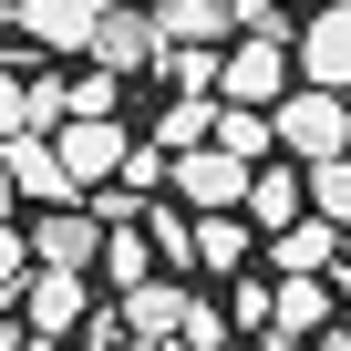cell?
<instances>
[{
	"instance_id": "obj_21",
	"label": "cell",
	"mask_w": 351,
	"mask_h": 351,
	"mask_svg": "<svg viewBox=\"0 0 351 351\" xmlns=\"http://www.w3.org/2000/svg\"><path fill=\"white\" fill-rule=\"evenodd\" d=\"M145 238L165 269H197V217H176V207H145Z\"/></svg>"
},
{
	"instance_id": "obj_11",
	"label": "cell",
	"mask_w": 351,
	"mask_h": 351,
	"mask_svg": "<svg viewBox=\"0 0 351 351\" xmlns=\"http://www.w3.org/2000/svg\"><path fill=\"white\" fill-rule=\"evenodd\" d=\"M258 238H279V228H300L310 217V176H289V165H258L248 176V207H238Z\"/></svg>"
},
{
	"instance_id": "obj_18",
	"label": "cell",
	"mask_w": 351,
	"mask_h": 351,
	"mask_svg": "<svg viewBox=\"0 0 351 351\" xmlns=\"http://www.w3.org/2000/svg\"><path fill=\"white\" fill-rule=\"evenodd\" d=\"M114 104H124L114 73H73V83H62V124H124Z\"/></svg>"
},
{
	"instance_id": "obj_26",
	"label": "cell",
	"mask_w": 351,
	"mask_h": 351,
	"mask_svg": "<svg viewBox=\"0 0 351 351\" xmlns=\"http://www.w3.org/2000/svg\"><path fill=\"white\" fill-rule=\"evenodd\" d=\"M258 351H300V341H289V330H258Z\"/></svg>"
},
{
	"instance_id": "obj_5",
	"label": "cell",
	"mask_w": 351,
	"mask_h": 351,
	"mask_svg": "<svg viewBox=\"0 0 351 351\" xmlns=\"http://www.w3.org/2000/svg\"><path fill=\"white\" fill-rule=\"evenodd\" d=\"M83 52H93V62H104V73L124 83V73L165 62V32H155V11H134V0H114V11H104V32H93Z\"/></svg>"
},
{
	"instance_id": "obj_4",
	"label": "cell",
	"mask_w": 351,
	"mask_h": 351,
	"mask_svg": "<svg viewBox=\"0 0 351 351\" xmlns=\"http://www.w3.org/2000/svg\"><path fill=\"white\" fill-rule=\"evenodd\" d=\"M0 186H11V197H32L42 217L83 197V186H73V165L52 155V134H11V145H0Z\"/></svg>"
},
{
	"instance_id": "obj_13",
	"label": "cell",
	"mask_w": 351,
	"mask_h": 351,
	"mask_svg": "<svg viewBox=\"0 0 351 351\" xmlns=\"http://www.w3.org/2000/svg\"><path fill=\"white\" fill-rule=\"evenodd\" d=\"M330 258H341V228H330V217H300V228L269 238V269H279V279H320Z\"/></svg>"
},
{
	"instance_id": "obj_16",
	"label": "cell",
	"mask_w": 351,
	"mask_h": 351,
	"mask_svg": "<svg viewBox=\"0 0 351 351\" xmlns=\"http://www.w3.org/2000/svg\"><path fill=\"white\" fill-rule=\"evenodd\" d=\"M104 279H114V289H145V279H155V238H145V207H134V217H114V238H104Z\"/></svg>"
},
{
	"instance_id": "obj_27",
	"label": "cell",
	"mask_w": 351,
	"mask_h": 351,
	"mask_svg": "<svg viewBox=\"0 0 351 351\" xmlns=\"http://www.w3.org/2000/svg\"><path fill=\"white\" fill-rule=\"evenodd\" d=\"M114 351H176V341H134V330H124V341H114Z\"/></svg>"
},
{
	"instance_id": "obj_25",
	"label": "cell",
	"mask_w": 351,
	"mask_h": 351,
	"mask_svg": "<svg viewBox=\"0 0 351 351\" xmlns=\"http://www.w3.org/2000/svg\"><path fill=\"white\" fill-rule=\"evenodd\" d=\"M0 351H42V341H32V320H0Z\"/></svg>"
},
{
	"instance_id": "obj_15",
	"label": "cell",
	"mask_w": 351,
	"mask_h": 351,
	"mask_svg": "<svg viewBox=\"0 0 351 351\" xmlns=\"http://www.w3.org/2000/svg\"><path fill=\"white\" fill-rule=\"evenodd\" d=\"M248 248H258V228H248V217H197V269H207V279H238V269H248Z\"/></svg>"
},
{
	"instance_id": "obj_24",
	"label": "cell",
	"mask_w": 351,
	"mask_h": 351,
	"mask_svg": "<svg viewBox=\"0 0 351 351\" xmlns=\"http://www.w3.org/2000/svg\"><path fill=\"white\" fill-rule=\"evenodd\" d=\"M279 11H289V0H238V21H248V32H279Z\"/></svg>"
},
{
	"instance_id": "obj_7",
	"label": "cell",
	"mask_w": 351,
	"mask_h": 351,
	"mask_svg": "<svg viewBox=\"0 0 351 351\" xmlns=\"http://www.w3.org/2000/svg\"><path fill=\"white\" fill-rule=\"evenodd\" d=\"M104 11H114V0H11V21H21L42 52H83V42L104 32Z\"/></svg>"
},
{
	"instance_id": "obj_9",
	"label": "cell",
	"mask_w": 351,
	"mask_h": 351,
	"mask_svg": "<svg viewBox=\"0 0 351 351\" xmlns=\"http://www.w3.org/2000/svg\"><path fill=\"white\" fill-rule=\"evenodd\" d=\"M52 155L73 165V186H114L124 155H134V134H124V124H62V134H52Z\"/></svg>"
},
{
	"instance_id": "obj_20",
	"label": "cell",
	"mask_w": 351,
	"mask_h": 351,
	"mask_svg": "<svg viewBox=\"0 0 351 351\" xmlns=\"http://www.w3.org/2000/svg\"><path fill=\"white\" fill-rule=\"evenodd\" d=\"M217 145H228L238 165H269V145H279V124H269V114H238V104H217Z\"/></svg>"
},
{
	"instance_id": "obj_29",
	"label": "cell",
	"mask_w": 351,
	"mask_h": 351,
	"mask_svg": "<svg viewBox=\"0 0 351 351\" xmlns=\"http://www.w3.org/2000/svg\"><path fill=\"white\" fill-rule=\"evenodd\" d=\"M145 11H176V0H145Z\"/></svg>"
},
{
	"instance_id": "obj_1",
	"label": "cell",
	"mask_w": 351,
	"mask_h": 351,
	"mask_svg": "<svg viewBox=\"0 0 351 351\" xmlns=\"http://www.w3.org/2000/svg\"><path fill=\"white\" fill-rule=\"evenodd\" d=\"M300 83H289V32H248L238 52H217V104L238 114H279Z\"/></svg>"
},
{
	"instance_id": "obj_6",
	"label": "cell",
	"mask_w": 351,
	"mask_h": 351,
	"mask_svg": "<svg viewBox=\"0 0 351 351\" xmlns=\"http://www.w3.org/2000/svg\"><path fill=\"white\" fill-rule=\"evenodd\" d=\"M104 238H114L104 217H83V207H52V217L32 228V258H42V269H62V279H83V269H104Z\"/></svg>"
},
{
	"instance_id": "obj_23",
	"label": "cell",
	"mask_w": 351,
	"mask_h": 351,
	"mask_svg": "<svg viewBox=\"0 0 351 351\" xmlns=\"http://www.w3.org/2000/svg\"><path fill=\"white\" fill-rule=\"evenodd\" d=\"M42 279V258H32V238L21 228H0V289H32Z\"/></svg>"
},
{
	"instance_id": "obj_17",
	"label": "cell",
	"mask_w": 351,
	"mask_h": 351,
	"mask_svg": "<svg viewBox=\"0 0 351 351\" xmlns=\"http://www.w3.org/2000/svg\"><path fill=\"white\" fill-rule=\"evenodd\" d=\"M269 330H289V341L310 351V341L330 330V289H320V279H279V320H269Z\"/></svg>"
},
{
	"instance_id": "obj_2",
	"label": "cell",
	"mask_w": 351,
	"mask_h": 351,
	"mask_svg": "<svg viewBox=\"0 0 351 351\" xmlns=\"http://www.w3.org/2000/svg\"><path fill=\"white\" fill-rule=\"evenodd\" d=\"M279 145L300 155V165H330V155H351V93H320V83H300L279 114Z\"/></svg>"
},
{
	"instance_id": "obj_22",
	"label": "cell",
	"mask_w": 351,
	"mask_h": 351,
	"mask_svg": "<svg viewBox=\"0 0 351 351\" xmlns=\"http://www.w3.org/2000/svg\"><path fill=\"white\" fill-rule=\"evenodd\" d=\"M32 134V62H0V145Z\"/></svg>"
},
{
	"instance_id": "obj_14",
	"label": "cell",
	"mask_w": 351,
	"mask_h": 351,
	"mask_svg": "<svg viewBox=\"0 0 351 351\" xmlns=\"http://www.w3.org/2000/svg\"><path fill=\"white\" fill-rule=\"evenodd\" d=\"M155 145H165V155H197V145H217V93H176V104L155 114Z\"/></svg>"
},
{
	"instance_id": "obj_8",
	"label": "cell",
	"mask_w": 351,
	"mask_h": 351,
	"mask_svg": "<svg viewBox=\"0 0 351 351\" xmlns=\"http://www.w3.org/2000/svg\"><path fill=\"white\" fill-rule=\"evenodd\" d=\"M114 320H124L134 341H176V351H186V320H197V300L176 289V279H145V289H124V300H114Z\"/></svg>"
},
{
	"instance_id": "obj_12",
	"label": "cell",
	"mask_w": 351,
	"mask_h": 351,
	"mask_svg": "<svg viewBox=\"0 0 351 351\" xmlns=\"http://www.w3.org/2000/svg\"><path fill=\"white\" fill-rule=\"evenodd\" d=\"M21 320H32V341H62L73 320H93V289H83V279H62V269H42V279L21 289Z\"/></svg>"
},
{
	"instance_id": "obj_19",
	"label": "cell",
	"mask_w": 351,
	"mask_h": 351,
	"mask_svg": "<svg viewBox=\"0 0 351 351\" xmlns=\"http://www.w3.org/2000/svg\"><path fill=\"white\" fill-rule=\"evenodd\" d=\"M310 176V217H330L341 238H351V155H330V165H300Z\"/></svg>"
},
{
	"instance_id": "obj_3",
	"label": "cell",
	"mask_w": 351,
	"mask_h": 351,
	"mask_svg": "<svg viewBox=\"0 0 351 351\" xmlns=\"http://www.w3.org/2000/svg\"><path fill=\"white\" fill-rule=\"evenodd\" d=\"M248 176H258V165H238L228 145H197V155H176L165 186H176L186 217H238V207H248Z\"/></svg>"
},
{
	"instance_id": "obj_10",
	"label": "cell",
	"mask_w": 351,
	"mask_h": 351,
	"mask_svg": "<svg viewBox=\"0 0 351 351\" xmlns=\"http://www.w3.org/2000/svg\"><path fill=\"white\" fill-rule=\"evenodd\" d=\"M300 73H310L320 93H351V0H330V11L300 32Z\"/></svg>"
},
{
	"instance_id": "obj_28",
	"label": "cell",
	"mask_w": 351,
	"mask_h": 351,
	"mask_svg": "<svg viewBox=\"0 0 351 351\" xmlns=\"http://www.w3.org/2000/svg\"><path fill=\"white\" fill-rule=\"evenodd\" d=\"M310 351H351V330H320V341H310Z\"/></svg>"
}]
</instances>
